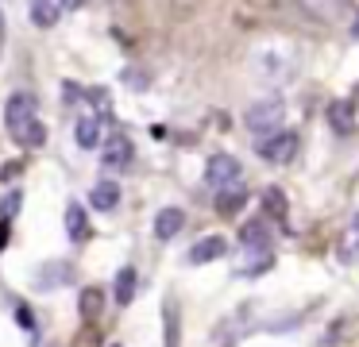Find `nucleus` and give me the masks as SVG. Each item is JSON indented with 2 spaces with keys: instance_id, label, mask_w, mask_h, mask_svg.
<instances>
[{
  "instance_id": "nucleus-9",
  "label": "nucleus",
  "mask_w": 359,
  "mask_h": 347,
  "mask_svg": "<svg viewBox=\"0 0 359 347\" xmlns=\"http://www.w3.org/2000/svg\"><path fill=\"white\" fill-rule=\"evenodd\" d=\"M35 282H39V290H58V285L70 282V262H43L39 270H35Z\"/></svg>"
},
{
  "instance_id": "nucleus-16",
  "label": "nucleus",
  "mask_w": 359,
  "mask_h": 347,
  "mask_svg": "<svg viewBox=\"0 0 359 347\" xmlns=\"http://www.w3.org/2000/svg\"><path fill=\"white\" fill-rule=\"evenodd\" d=\"M66 231H70V239H86V236H89L86 208H81V205H70V208H66Z\"/></svg>"
},
{
  "instance_id": "nucleus-6",
  "label": "nucleus",
  "mask_w": 359,
  "mask_h": 347,
  "mask_svg": "<svg viewBox=\"0 0 359 347\" xmlns=\"http://www.w3.org/2000/svg\"><path fill=\"white\" fill-rule=\"evenodd\" d=\"M297 8L320 23H340L348 15V0H297Z\"/></svg>"
},
{
  "instance_id": "nucleus-23",
  "label": "nucleus",
  "mask_w": 359,
  "mask_h": 347,
  "mask_svg": "<svg viewBox=\"0 0 359 347\" xmlns=\"http://www.w3.org/2000/svg\"><path fill=\"white\" fill-rule=\"evenodd\" d=\"M16 208H20V193L12 189L8 197H4V205H0V216H4V220H12V216H16Z\"/></svg>"
},
{
  "instance_id": "nucleus-1",
  "label": "nucleus",
  "mask_w": 359,
  "mask_h": 347,
  "mask_svg": "<svg viewBox=\"0 0 359 347\" xmlns=\"http://www.w3.org/2000/svg\"><path fill=\"white\" fill-rule=\"evenodd\" d=\"M251 66H255V77L263 85L282 89V85H290L297 77L302 58H297V50L290 43H263L255 54H251Z\"/></svg>"
},
{
  "instance_id": "nucleus-17",
  "label": "nucleus",
  "mask_w": 359,
  "mask_h": 347,
  "mask_svg": "<svg viewBox=\"0 0 359 347\" xmlns=\"http://www.w3.org/2000/svg\"><path fill=\"white\" fill-rule=\"evenodd\" d=\"M135 282H140V278H135V270L132 266H124L116 274V301L120 305H132V297H135Z\"/></svg>"
},
{
  "instance_id": "nucleus-25",
  "label": "nucleus",
  "mask_w": 359,
  "mask_h": 347,
  "mask_svg": "<svg viewBox=\"0 0 359 347\" xmlns=\"http://www.w3.org/2000/svg\"><path fill=\"white\" fill-rule=\"evenodd\" d=\"M62 93H66V100H78V97H81V89H78V85H70V81H66Z\"/></svg>"
},
{
  "instance_id": "nucleus-2",
  "label": "nucleus",
  "mask_w": 359,
  "mask_h": 347,
  "mask_svg": "<svg viewBox=\"0 0 359 347\" xmlns=\"http://www.w3.org/2000/svg\"><path fill=\"white\" fill-rule=\"evenodd\" d=\"M282 120H286V104H282L278 97L255 100V104L248 108V128L255 131L259 139L271 135V131H278V128H282Z\"/></svg>"
},
{
  "instance_id": "nucleus-20",
  "label": "nucleus",
  "mask_w": 359,
  "mask_h": 347,
  "mask_svg": "<svg viewBox=\"0 0 359 347\" xmlns=\"http://www.w3.org/2000/svg\"><path fill=\"white\" fill-rule=\"evenodd\" d=\"M101 305H104L101 290H93V285H89V290L81 293V316H86V320H97V316H101Z\"/></svg>"
},
{
  "instance_id": "nucleus-22",
  "label": "nucleus",
  "mask_w": 359,
  "mask_h": 347,
  "mask_svg": "<svg viewBox=\"0 0 359 347\" xmlns=\"http://www.w3.org/2000/svg\"><path fill=\"white\" fill-rule=\"evenodd\" d=\"M263 205L271 208L278 220H286V197H282V189H266V193H263Z\"/></svg>"
},
{
  "instance_id": "nucleus-4",
  "label": "nucleus",
  "mask_w": 359,
  "mask_h": 347,
  "mask_svg": "<svg viewBox=\"0 0 359 347\" xmlns=\"http://www.w3.org/2000/svg\"><path fill=\"white\" fill-rule=\"evenodd\" d=\"M35 120V100L27 97V93H16V97H8V104H4V123H8L12 139L24 135V128Z\"/></svg>"
},
{
  "instance_id": "nucleus-29",
  "label": "nucleus",
  "mask_w": 359,
  "mask_h": 347,
  "mask_svg": "<svg viewBox=\"0 0 359 347\" xmlns=\"http://www.w3.org/2000/svg\"><path fill=\"white\" fill-rule=\"evenodd\" d=\"M112 347H120V343H112Z\"/></svg>"
},
{
  "instance_id": "nucleus-14",
  "label": "nucleus",
  "mask_w": 359,
  "mask_h": 347,
  "mask_svg": "<svg viewBox=\"0 0 359 347\" xmlns=\"http://www.w3.org/2000/svg\"><path fill=\"white\" fill-rule=\"evenodd\" d=\"M58 12H62L58 0H35V4H32V23H39V27H55Z\"/></svg>"
},
{
  "instance_id": "nucleus-15",
  "label": "nucleus",
  "mask_w": 359,
  "mask_h": 347,
  "mask_svg": "<svg viewBox=\"0 0 359 347\" xmlns=\"http://www.w3.org/2000/svg\"><path fill=\"white\" fill-rule=\"evenodd\" d=\"M243 200H248V189H243V185L236 182V185H224V189H220V197H217V208H220L224 216H232L236 208L243 205Z\"/></svg>"
},
{
  "instance_id": "nucleus-8",
  "label": "nucleus",
  "mask_w": 359,
  "mask_h": 347,
  "mask_svg": "<svg viewBox=\"0 0 359 347\" xmlns=\"http://www.w3.org/2000/svg\"><path fill=\"white\" fill-rule=\"evenodd\" d=\"M101 162L109 170H128L132 166V143L124 135H109V143L101 147Z\"/></svg>"
},
{
  "instance_id": "nucleus-10",
  "label": "nucleus",
  "mask_w": 359,
  "mask_h": 347,
  "mask_svg": "<svg viewBox=\"0 0 359 347\" xmlns=\"http://www.w3.org/2000/svg\"><path fill=\"white\" fill-rule=\"evenodd\" d=\"M182 224H186V212L182 208H158V216H155V236L158 239H174L182 231Z\"/></svg>"
},
{
  "instance_id": "nucleus-13",
  "label": "nucleus",
  "mask_w": 359,
  "mask_h": 347,
  "mask_svg": "<svg viewBox=\"0 0 359 347\" xmlns=\"http://www.w3.org/2000/svg\"><path fill=\"white\" fill-rule=\"evenodd\" d=\"M328 120H332V131H336V135H348V131L355 128V116H351V104H348V100H336V104L328 108Z\"/></svg>"
},
{
  "instance_id": "nucleus-7",
  "label": "nucleus",
  "mask_w": 359,
  "mask_h": 347,
  "mask_svg": "<svg viewBox=\"0 0 359 347\" xmlns=\"http://www.w3.org/2000/svg\"><path fill=\"white\" fill-rule=\"evenodd\" d=\"M224 251H228V239H224V236H205L201 243H194V247H189L186 262H189V266H205V262L220 259Z\"/></svg>"
},
{
  "instance_id": "nucleus-11",
  "label": "nucleus",
  "mask_w": 359,
  "mask_h": 347,
  "mask_svg": "<svg viewBox=\"0 0 359 347\" xmlns=\"http://www.w3.org/2000/svg\"><path fill=\"white\" fill-rule=\"evenodd\" d=\"M120 200V185L116 182H97L93 189H89V205L97 208V212H109V208H116Z\"/></svg>"
},
{
  "instance_id": "nucleus-24",
  "label": "nucleus",
  "mask_w": 359,
  "mask_h": 347,
  "mask_svg": "<svg viewBox=\"0 0 359 347\" xmlns=\"http://www.w3.org/2000/svg\"><path fill=\"white\" fill-rule=\"evenodd\" d=\"M16 313H20V324H24V328H32V313H27V305H20Z\"/></svg>"
},
{
  "instance_id": "nucleus-3",
  "label": "nucleus",
  "mask_w": 359,
  "mask_h": 347,
  "mask_svg": "<svg viewBox=\"0 0 359 347\" xmlns=\"http://www.w3.org/2000/svg\"><path fill=\"white\" fill-rule=\"evenodd\" d=\"M255 151L263 154L266 162H290L297 154V131H271V135H263L255 143Z\"/></svg>"
},
{
  "instance_id": "nucleus-12",
  "label": "nucleus",
  "mask_w": 359,
  "mask_h": 347,
  "mask_svg": "<svg viewBox=\"0 0 359 347\" xmlns=\"http://www.w3.org/2000/svg\"><path fill=\"white\" fill-rule=\"evenodd\" d=\"M74 139H78V147L93 151V147L101 143V120H93V116H81L78 128H74Z\"/></svg>"
},
{
  "instance_id": "nucleus-5",
  "label": "nucleus",
  "mask_w": 359,
  "mask_h": 347,
  "mask_svg": "<svg viewBox=\"0 0 359 347\" xmlns=\"http://www.w3.org/2000/svg\"><path fill=\"white\" fill-rule=\"evenodd\" d=\"M205 182H209L212 189L236 185V182H240V162H236L232 154H212L209 166H205Z\"/></svg>"
},
{
  "instance_id": "nucleus-21",
  "label": "nucleus",
  "mask_w": 359,
  "mask_h": 347,
  "mask_svg": "<svg viewBox=\"0 0 359 347\" xmlns=\"http://www.w3.org/2000/svg\"><path fill=\"white\" fill-rule=\"evenodd\" d=\"M16 143H24V147H43V143H47V128H43L39 120H32V123L24 128V135L16 139Z\"/></svg>"
},
{
  "instance_id": "nucleus-19",
  "label": "nucleus",
  "mask_w": 359,
  "mask_h": 347,
  "mask_svg": "<svg viewBox=\"0 0 359 347\" xmlns=\"http://www.w3.org/2000/svg\"><path fill=\"white\" fill-rule=\"evenodd\" d=\"M240 239H243V247H259V251L271 247V231H266L263 224H248V228L240 231Z\"/></svg>"
},
{
  "instance_id": "nucleus-18",
  "label": "nucleus",
  "mask_w": 359,
  "mask_h": 347,
  "mask_svg": "<svg viewBox=\"0 0 359 347\" xmlns=\"http://www.w3.org/2000/svg\"><path fill=\"white\" fill-rule=\"evenodd\" d=\"M163 324H166V347H178V339H182V324H178V305H174V301H166V308H163Z\"/></svg>"
},
{
  "instance_id": "nucleus-28",
  "label": "nucleus",
  "mask_w": 359,
  "mask_h": 347,
  "mask_svg": "<svg viewBox=\"0 0 359 347\" xmlns=\"http://www.w3.org/2000/svg\"><path fill=\"white\" fill-rule=\"evenodd\" d=\"M351 228H355V231H359V212H355V216H351Z\"/></svg>"
},
{
  "instance_id": "nucleus-27",
  "label": "nucleus",
  "mask_w": 359,
  "mask_h": 347,
  "mask_svg": "<svg viewBox=\"0 0 359 347\" xmlns=\"http://www.w3.org/2000/svg\"><path fill=\"white\" fill-rule=\"evenodd\" d=\"M58 4H62V8H78L81 0H58Z\"/></svg>"
},
{
  "instance_id": "nucleus-26",
  "label": "nucleus",
  "mask_w": 359,
  "mask_h": 347,
  "mask_svg": "<svg viewBox=\"0 0 359 347\" xmlns=\"http://www.w3.org/2000/svg\"><path fill=\"white\" fill-rule=\"evenodd\" d=\"M351 39H359V12H355V20H351Z\"/></svg>"
}]
</instances>
